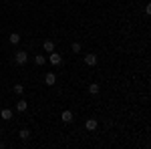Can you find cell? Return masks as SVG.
<instances>
[{"instance_id": "11", "label": "cell", "mask_w": 151, "mask_h": 149, "mask_svg": "<svg viewBox=\"0 0 151 149\" xmlns=\"http://www.w3.org/2000/svg\"><path fill=\"white\" fill-rule=\"evenodd\" d=\"M99 91H101V87H99L97 83H93V85L89 87V93H91V95H99Z\"/></svg>"}, {"instance_id": "15", "label": "cell", "mask_w": 151, "mask_h": 149, "mask_svg": "<svg viewBox=\"0 0 151 149\" xmlns=\"http://www.w3.org/2000/svg\"><path fill=\"white\" fill-rule=\"evenodd\" d=\"M73 53H81V42H73Z\"/></svg>"}, {"instance_id": "3", "label": "cell", "mask_w": 151, "mask_h": 149, "mask_svg": "<svg viewBox=\"0 0 151 149\" xmlns=\"http://www.w3.org/2000/svg\"><path fill=\"white\" fill-rule=\"evenodd\" d=\"M85 63H87L89 67H95V65H97V55H93V53L85 55Z\"/></svg>"}, {"instance_id": "8", "label": "cell", "mask_w": 151, "mask_h": 149, "mask_svg": "<svg viewBox=\"0 0 151 149\" xmlns=\"http://www.w3.org/2000/svg\"><path fill=\"white\" fill-rule=\"evenodd\" d=\"M0 117L6 119V121H10V119H12V111H10V109H2V111H0Z\"/></svg>"}, {"instance_id": "13", "label": "cell", "mask_w": 151, "mask_h": 149, "mask_svg": "<svg viewBox=\"0 0 151 149\" xmlns=\"http://www.w3.org/2000/svg\"><path fill=\"white\" fill-rule=\"evenodd\" d=\"M18 137L22 139V141H26V139L30 137V131H28V129H22V131H20V133H18Z\"/></svg>"}, {"instance_id": "6", "label": "cell", "mask_w": 151, "mask_h": 149, "mask_svg": "<svg viewBox=\"0 0 151 149\" xmlns=\"http://www.w3.org/2000/svg\"><path fill=\"white\" fill-rule=\"evenodd\" d=\"M42 48H45L47 53H52V50H55V42H52V40H45V42H42Z\"/></svg>"}, {"instance_id": "1", "label": "cell", "mask_w": 151, "mask_h": 149, "mask_svg": "<svg viewBox=\"0 0 151 149\" xmlns=\"http://www.w3.org/2000/svg\"><path fill=\"white\" fill-rule=\"evenodd\" d=\"M14 63L20 65V67L26 65V63H28V55H26V50H16V53H14Z\"/></svg>"}, {"instance_id": "10", "label": "cell", "mask_w": 151, "mask_h": 149, "mask_svg": "<svg viewBox=\"0 0 151 149\" xmlns=\"http://www.w3.org/2000/svg\"><path fill=\"white\" fill-rule=\"evenodd\" d=\"M35 63L38 65V67H42V65L47 63V58H45V55H36V57H35Z\"/></svg>"}, {"instance_id": "9", "label": "cell", "mask_w": 151, "mask_h": 149, "mask_svg": "<svg viewBox=\"0 0 151 149\" xmlns=\"http://www.w3.org/2000/svg\"><path fill=\"white\" fill-rule=\"evenodd\" d=\"M8 38H10V45H18L20 42V35H16V32H10Z\"/></svg>"}, {"instance_id": "5", "label": "cell", "mask_w": 151, "mask_h": 149, "mask_svg": "<svg viewBox=\"0 0 151 149\" xmlns=\"http://www.w3.org/2000/svg\"><path fill=\"white\" fill-rule=\"evenodd\" d=\"M60 119H63L65 123H70V121H73V111H63Z\"/></svg>"}, {"instance_id": "7", "label": "cell", "mask_w": 151, "mask_h": 149, "mask_svg": "<svg viewBox=\"0 0 151 149\" xmlns=\"http://www.w3.org/2000/svg\"><path fill=\"white\" fill-rule=\"evenodd\" d=\"M97 125H99V123H97V119H89V121L85 123V127H87L89 131H95V129H97Z\"/></svg>"}, {"instance_id": "12", "label": "cell", "mask_w": 151, "mask_h": 149, "mask_svg": "<svg viewBox=\"0 0 151 149\" xmlns=\"http://www.w3.org/2000/svg\"><path fill=\"white\" fill-rule=\"evenodd\" d=\"M26 107H28V105H26V101H18V103H16V111L24 113V111H26Z\"/></svg>"}, {"instance_id": "14", "label": "cell", "mask_w": 151, "mask_h": 149, "mask_svg": "<svg viewBox=\"0 0 151 149\" xmlns=\"http://www.w3.org/2000/svg\"><path fill=\"white\" fill-rule=\"evenodd\" d=\"M14 93H16V95H22L24 87H22V85H14Z\"/></svg>"}, {"instance_id": "4", "label": "cell", "mask_w": 151, "mask_h": 149, "mask_svg": "<svg viewBox=\"0 0 151 149\" xmlns=\"http://www.w3.org/2000/svg\"><path fill=\"white\" fill-rule=\"evenodd\" d=\"M45 83H47L48 87H52V85L57 83V75H55V73H47V77H45Z\"/></svg>"}, {"instance_id": "2", "label": "cell", "mask_w": 151, "mask_h": 149, "mask_svg": "<svg viewBox=\"0 0 151 149\" xmlns=\"http://www.w3.org/2000/svg\"><path fill=\"white\" fill-rule=\"evenodd\" d=\"M48 55H50V57H48V60H50V65H55V67H58V65L63 63V57H60L58 53H55V50H52V53H48Z\"/></svg>"}]
</instances>
